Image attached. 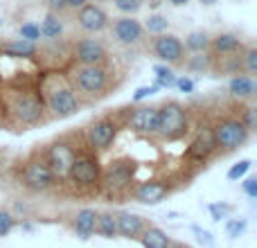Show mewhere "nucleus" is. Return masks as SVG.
Instances as JSON below:
<instances>
[{"instance_id": "obj_1", "label": "nucleus", "mask_w": 257, "mask_h": 248, "mask_svg": "<svg viewBox=\"0 0 257 248\" xmlns=\"http://www.w3.org/2000/svg\"><path fill=\"white\" fill-rule=\"evenodd\" d=\"M187 131V115L181 104L167 102L165 106L158 108V136L165 140H178Z\"/></svg>"}, {"instance_id": "obj_2", "label": "nucleus", "mask_w": 257, "mask_h": 248, "mask_svg": "<svg viewBox=\"0 0 257 248\" xmlns=\"http://www.w3.org/2000/svg\"><path fill=\"white\" fill-rule=\"evenodd\" d=\"M214 145L221 147L223 151H235L248 140V129L241 120H223L212 129Z\"/></svg>"}, {"instance_id": "obj_3", "label": "nucleus", "mask_w": 257, "mask_h": 248, "mask_svg": "<svg viewBox=\"0 0 257 248\" xmlns=\"http://www.w3.org/2000/svg\"><path fill=\"white\" fill-rule=\"evenodd\" d=\"M75 158H77V151L72 149L68 142H57V145H52L48 149V163L45 165L50 167V172H52L54 176L68 178Z\"/></svg>"}, {"instance_id": "obj_4", "label": "nucleus", "mask_w": 257, "mask_h": 248, "mask_svg": "<svg viewBox=\"0 0 257 248\" xmlns=\"http://www.w3.org/2000/svg\"><path fill=\"white\" fill-rule=\"evenodd\" d=\"M106 70L102 66H81L75 72V84L81 93L86 95H97L106 88Z\"/></svg>"}, {"instance_id": "obj_5", "label": "nucleus", "mask_w": 257, "mask_h": 248, "mask_svg": "<svg viewBox=\"0 0 257 248\" xmlns=\"http://www.w3.org/2000/svg\"><path fill=\"white\" fill-rule=\"evenodd\" d=\"M99 174H102L99 172V163L93 156H77L68 176L75 183H79V185H95L99 181Z\"/></svg>"}, {"instance_id": "obj_6", "label": "nucleus", "mask_w": 257, "mask_h": 248, "mask_svg": "<svg viewBox=\"0 0 257 248\" xmlns=\"http://www.w3.org/2000/svg\"><path fill=\"white\" fill-rule=\"evenodd\" d=\"M183 41L174 34H158V39L154 41V54L165 63H178L183 59Z\"/></svg>"}, {"instance_id": "obj_7", "label": "nucleus", "mask_w": 257, "mask_h": 248, "mask_svg": "<svg viewBox=\"0 0 257 248\" xmlns=\"http://www.w3.org/2000/svg\"><path fill=\"white\" fill-rule=\"evenodd\" d=\"M48 106L57 117H70L79 111V99L70 88H57L50 93Z\"/></svg>"}, {"instance_id": "obj_8", "label": "nucleus", "mask_w": 257, "mask_h": 248, "mask_svg": "<svg viewBox=\"0 0 257 248\" xmlns=\"http://www.w3.org/2000/svg\"><path fill=\"white\" fill-rule=\"evenodd\" d=\"M77 21H79V27L84 32H90V34H97V32L106 30L108 25V14L104 12L99 5H88L79 7V14H77Z\"/></svg>"}, {"instance_id": "obj_9", "label": "nucleus", "mask_w": 257, "mask_h": 248, "mask_svg": "<svg viewBox=\"0 0 257 248\" xmlns=\"http://www.w3.org/2000/svg\"><path fill=\"white\" fill-rule=\"evenodd\" d=\"M142 32H145L142 23L136 21L133 16H122V18H117V21L113 23V36H115L117 43H122V45L140 43Z\"/></svg>"}, {"instance_id": "obj_10", "label": "nucleus", "mask_w": 257, "mask_h": 248, "mask_svg": "<svg viewBox=\"0 0 257 248\" xmlns=\"http://www.w3.org/2000/svg\"><path fill=\"white\" fill-rule=\"evenodd\" d=\"M23 181L30 190L34 192H43L48 190L54 183V174L50 172V167L45 163H30L25 167V174H23Z\"/></svg>"}, {"instance_id": "obj_11", "label": "nucleus", "mask_w": 257, "mask_h": 248, "mask_svg": "<svg viewBox=\"0 0 257 248\" xmlns=\"http://www.w3.org/2000/svg\"><path fill=\"white\" fill-rule=\"evenodd\" d=\"M115 133H117V127L113 124L111 120H106V117H102V120L93 122L88 129V142L90 147H95V149H108V147L113 145V140H115Z\"/></svg>"}, {"instance_id": "obj_12", "label": "nucleus", "mask_w": 257, "mask_h": 248, "mask_svg": "<svg viewBox=\"0 0 257 248\" xmlns=\"http://www.w3.org/2000/svg\"><path fill=\"white\" fill-rule=\"evenodd\" d=\"M128 127L136 133H145V136H151V133L158 131V108L156 106H140L131 113L128 117Z\"/></svg>"}, {"instance_id": "obj_13", "label": "nucleus", "mask_w": 257, "mask_h": 248, "mask_svg": "<svg viewBox=\"0 0 257 248\" xmlns=\"http://www.w3.org/2000/svg\"><path fill=\"white\" fill-rule=\"evenodd\" d=\"M169 194V187L160 181H145L136 187L133 196H136L138 203L142 205H158L160 201H165Z\"/></svg>"}, {"instance_id": "obj_14", "label": "nucleus", "mask_w": 257, "mask_h": 248, "mask_svg": "<svg viewBox=\"0 0 257 248\" xmlns=\"http://www.w3.org/2000/svg\"><path fill=\"white\" fill-rule=\"evenodd\" d=\"M14 113L23 124H34L43 117V104L36 97H32V95H23L14 104Z\"/></svg>"}, {"instance_id": "obj_15", "label": "nucleus", "mask_w": 257, "mask_h": 248, "mask_svg": "<svg viewBox=\"0 0 257 248\" xmlns=\"http://www.w3.org/2000/svg\"><path fill=\"white\" fill-rule=\"evenodd\" d=\"M104 57H106V50L95 39H86L77 45V61L81 66H99L104 61Z\"/></svg>"}, {"instance_id": "obj_16", "label": "nucleus", "mask_w": 257, "mask_h": 248, "mask_svg": "<svg viewBox=\"0 0 257 248\" xmlns=\"http://www.w3.org/2000/svg\"><path fill=\"white\" fill-rule=\"evenodd\" d=\"M131 167H128L126 163H111L108 165V169L104 172V183H106L111 190L120 192L128 187V183H131Z\"/></svg>"}, {"instance_id": "obj_17", "label": "nucleus", "mask_w": 257, "mask_h": 248, "mask_svg": "<svg viewBox=\"0 0 257 248\" xmlns=\"http://www.w3.org/2000/svg\"><path fill=\"white\" fill-rule=\"evenodd\" d=\"M115 223H117V235H122L124 239H138L140 232L145 230V219L138 217V214H131V212H122L115 217Z\"/></svg>"}, {"instance_id": "obj_18", "label": "nucleus", "mask_w": 257, "mask_h": 248, "mask_svg": "<svg viewBox=\"0 0 257 248\" xmlns=\"http://www.w3.org/2000/svg\"><path fill=\"white\" fill-rule=\"evenodd\" d=\"M228 90H230L232 97H239V99H250L257 95V84L250 75H237L230 79L228 84Z\"/></svg>"}, {"instance_id": "obj_19", "label": "nucleus", "mask_w": 257, "mask_h": 248, "mask_svg": "<svg viewBox=\"0 0 257 248\" xmlns=\"http://www.w3.org/2000/svg\"><path fill=\"white\" fill-rule=\"evenodd\" d=\"M95 226H97V212H95L93 208H84L77 212L75 232L81 239H90V235H95Z\"/></svg>"}, {"instance_id": "obj_20", "label": "nucleus", "mask_w": 257, "mask_h": 248, "mask_svg": "<svg viewBox=\"0 0 257 248\" xmlns=\"http://www.w3.org/2000/svg\"><path fill=\"white\" fill-rule=\"evenodd\" d=\"M138 239L142 241L145 248H169V244H172V237L156 226H145V230L140 232Z\"/></svg>"}, {"instance_id": "obj_21", "label": "nucleus", "mask_w": 257, "mask_h": 248, "mask_svg": "<svg viewBox=\"0 0 257 248\" xmlns=\"http://www.w3.org/2000/svg\"><path fill=\"white\" fill-rule=\"evenodd\" d=\"M214 133L212 129H208V131H201L199 138H196L194 142H192L190 147V156H194V158H205V156L210 154V151L214 149Z\"/></svg>"}, {"instance_id": "obj_22", "label": "nucleus", "mask_w": 257, "mask_h": 248, "mask_svg": "<svg viewBox=\"0 0 257 248\" xmlns=\"http://www.w3.org/2000/svg\"><path fill=\"white\" fill-rule=\"evenodd\" d=\"M3 50L9 54V57H34L36 54V43L25 41V39H16V41L5 43Z\"/></svg>"}, {"instance_id": "obj_23", "label": "nucleus", "mask_w": 257, "mask_h": 248, "mask_svg": "<svg viewBox=\"0 0 257 248\" xmlns=\"http://www.w3.org/2000/svg\"><path fill=\"white\" fill-rule=\"evenodd\" d=\"M95 232H99L106 239H113L117 235V223L115 217L111 212H97V226H95Z\"/></svg>"}, {"instance_id": "obj_24", "label": "nucleus", "mask_w": 257, "mask_h": 248, "mask_svg": "<svg viewBox=\"0 0 257 248\" xmlns=\"http://www.w3.org/2000/svg\"><path fill=\"white\" fill-rule=\"evenodd\" d=\"M39 30H41V36H43V39H57V36L63 32V23L59 21V14L50 12L48 16H45V21L39 25Z\"/></svg>"}, {"instance_id": "obj_25", "label": "nucleus", "mask_w": 257, "mask_h": 248, "mask_svg": "<svg viewBox=\"0 0 257 248\" xmlns=\"http://www.w3.org/2000/svg\"><path fill=\"white\" fill-rule=\"evenodd\" d=\"M176 72L169 66H154V86L156 88H174Z\"/></svg>"}, {"instance_id": "obj_26", "label": "nucleus", "mask_w": 257, "mask_h": 248, "mask_svg": "<svg viewBox=\"0 0 257 248\" xmlns=\"http://www.w3.org/2000/svg\"><path fill=\"white\" fill-rule=\"evenodd\" d=\"M210 43H212V41H210V36L205 34V32H190V34L185 36V45H183V48L199 54V52H205V50L210 48Z\"/></svg>"}, {"instance_id": "obj_27", "label": "nucleus", "mask_w": 257, "mask_h": 248, "mask_svg": "<svg viewBox=\"0 0 257 248\" xmlns=\"http://www.w3.org/2000/svg\"><path fill=\"white\" fill-rule=\"evenodd\" d=\"M210 45H214V50H219V52H223V54H232L241 48V41H239V36H235V34H219Z\"/></svg>"}, {"instance_id": "obj_28", "label": "nucleus", "mask_w": 257, "mask_h": 248, "mask_svg": "<svg viewBox=\"0 0 257 248\" xmlns=\"http://www.w3.org/2000/svg\"><path fill=\"white\" fill-rule=\"evenodd\" d=\"M145 27H147V32H151V34H165L169 27V21L165 16H160V14H154V16L147 18Z\"/></svg>"}, {"instance_id": "obj_29", "label": "nucleus", "mask_w": 257, "mask_h": 248, "mask_svg": "<svg viewBox=\"0 0 257 248\" xmlns=\"http://www.w3.org/2000/svg\"><path fill=\"white\" fill-rule=\"evenodd\" d=\"M250 167H253V163H250L248 158L239 160V163H235L230 169H228V181H239V178H244L246 174L250 172Z\"/></svg>"}, {"instance_id": "obj_30", "label": "nucleus", "mask_w": 257, "mask_h": 248, "mask_svg": "<svg viewBox=\"0 0 257 248\" xmlns=\"http://www.w3.org/2000/svg\"><path fill=\"white\" fill-rule=\"evenodd\" d=\"M246 228H248L246 219H228V221H226V232H228V237H230V239L241 237L246 232Z\"/></svg>"}, {"instance_id": "obj_31", "label": "nucleus", "mask_w": 257, "mask_h": 248, "mask_svg": "<svg viewBox=\"0 0 257 248\" xmlns=\"http://www.w3.org/2000/svg\"><path fill=\"white\" fill-rule=\"evenodd\" d=\"M18 34H21V39L32 41V43H36V41L41 39V30H39L36 23H23L21 30H18Z\"/></svg>"}, {"instance_id": "obj_32", "label": "nucleus", "mask_w": 257, "mask_h": 248, "mask_svg": "<svg viewBox=\"0 0 257 248\" xmlns=\"http://www.w3.org/2000/svg\"><path fill=\"white\" fill-rule=\"evenodd\" d=\"M115 3V9L117 12H122V14H138L142 9V3L140 0H113Z\"/></svg>"}, {"instance_id": "obj_33", "label": "nucleus", "mask_w": 257, "mask_h": 248, "mask_svg": "<svg viewBox=\"0 0 257 248\" xmlns=\"http://www.w3.org/2000/svg\"><path fill=\"white\" fill-rule=\"evenodd\" d=\"M14 226H16V219H14V214L7 212V210H0V237L9 235V232L14 230Z\"/></svg>"}, {"instance_id": "obj_34", "label": "nucleus", "mask_w": 257, "mask_h": 248, "mask_svg": "<svg viewBox=\"0 0 257 248\" xmlns=\"http://www.w3.org/2000/svg\"><path fill=\"white\" fill-rule=\"evenodd\" d=\"M244 68L250 77L257 75V48H253V45L244 52Z\"/></svg>"}, {"instance_id": "obj_35", "label": "nucleus", "mask_w": 257, "mask_h": 248, "mask_svg": "<svg viewBox=\"0 0 257 248\" xmlns=\"http://www.w3.org/2000/svg\"><path fill=\"white\" fill-rule=\"evenodd\" d=\"M208 210H210V214H212L214 221H221V219H228V214L232 212V205H226V203H210Z\"/></svg>"}, {"instance_id": "obj_36", "label": "nucleus", "mask_w": 257, "mask_h": 248, "mask_svg": "<svg viewBox=\"0 0 257 248\" xmlns=\"http://www.w3.org/2000/svg\"><path fill=\"white\" fill-rule=\"evenodd\" d=\"M174 88H178L181 93H185V95H192L194 93V88H196V84H194V79H190V77H176Z\"/></svg>"}, {"instance_id": "obj_37", "label": "nucleus", "mask_w": 257, "mask_h": 248, "mask_svg": "<svg viewBox=\"0 0 257 248\" xmlns=\"http://www.w3.org/2000/svg\"><path fill=\"white\" fill-rule=\"evenodd\" d=\"M160 88H156L154 84L151 86H140V88L133 93V102H142V99H147V97H151V95H156Z\"/></svg>"}, {"instance_id": "obj_38", "label": "nucleus", "mask_w": 257, "mask_h": 248, "mask_svg": "<svg viewBox=\"0 0 257 248\" xmlns=\"http://www.w3.org/2000/svg\"><path fill=\"white\" fill-rule=\"evenodd\" d=\"M241 187H244V194L248 196V199H257V178H255V176L244 178Z\"/></svg>"}, {"instance_id": "obj_39", "label": "nucleus", "mask_w": 257, "mask_h": 248, "mask_svg": "<svg viewBox=\"0 0 257 248\" xmlns=\"http://www.w3.org/2000/svg\"><path fill=\"white\" fill-rule=\"evenodd\" d=\"M244 127L248 129V133H253L255 129H257V111L255 108H246V113H244Z\"/></svg>"}, {"instance_id": "obj_40", "label": "nucleus", "mask_w": 257, "mask_h": 248, "mask_svg": "<svg viewBox=\"0 0 257 248\" xmlns=\"http://www.w3.org/2000/svg\"><path fill=\"white\" fill-rule=\"evenodd\" d=\"M48 7L52 14H61L68 9V5H66V0H48Z\"/></svg>"}, {"instance_id": "obj_41", "label": "nucleus", "mask_w": 257, "mask_h": 248, "mask_svg": "<svg viewBox=\"0 0 257 248\" xmlns=\"http://www.w3.org/2000/svg\"><path fill=\"white\" fill-rule=\"evenodd\" d=\"M194 232L199 235V239H201V241H205L208 246H212V244H214V241H212V235H210V232L201 230V228H194Z\"/></svg>"}, {"instance_id": "obj_42", "label": "nucleus", "mask_w": 257, "mask_h": 248, "mask_svg": "<svg viewBox=\"0 0 257 248\" xmlns=\"http://www.w3.org/2000/svg\"><path fill=\"white\" fill-rule=\"evenodd\" d=\"M86 3H88V0H66L68 9H79V7H84Z\"/></svg>"}, {"instance_id": "obj_43", "label": "nucleus", "mask_w": 257, "mask_h": 248, "mask_svg": "<svg viewBox=\"0 0 257 248\" xmlns=\"http://www.w3.org/2000/svg\"><path fill=\"white\" fill-rule=\"evenodd\" d=\"M140 3H142V5L147 3L149 7H160V5H163V0H140Z\"/></svg>"}, {"instance_id": "obj_44", "label": "nucleus", "mask_w": 257, "mask_h": 248, "mask_svg": "<svg viewBox=\"0 0 257 248\" xmlns=\"http://www.w3.org/2000/svg\"><path fill=\"white\" fill-rule=\"evenodd\" d=\"M169 5H174V7H181V5H187L190 0H167Z\"/></svg>"}, {"instance_id": "obj_45", "label": "nucleus", "mask_w": 257, "mask_h": 248, "mask_svg": "<svg viewBox=\"0 0 257 248\" xmlns=\"http://www.w3.org/2000/svg\"><path fill=\"white\" fill-rule=\"evenodd\" d=\"M201 5H205V7H212V5H217L219 0H199Z\"/></svg>"}, {"instance_id": "obj_46", "label": "nucleus", "mask_w": 257, "mask_h": 248, "mask_svg": "<svg viewBox=\"0 0 257 248\" xmlns=\"http://www.w3.org/2000/svg\"><path fill=\"white\" fill-rule=\"evenodd\" d=\"M169 248H190V246H187V244H174V241H172V244H169Z\"/></svg>"}, {"instance_id": "obj_47", "label": "nucleus", "mask_w": 257, "mask_h": 248, "mask_svg": "<svg viewBox=\"0 0 257 248\" xmlns=\"http://www.w3.org/2000/svg\"><path fill=\"white\" fill-rule=\"evenodd\" d=\"M0 25H3V21H0Z\"/></svg>"}]
</instances>
